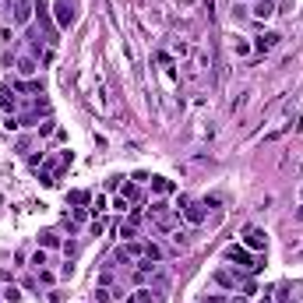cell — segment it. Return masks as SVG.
<instances>
[{
    "mask_svg": "<svg viewBox=\"0 0 303 303\" xmlns=\"http://www.w3.org/2000/svg\"><path fill=\"white\" fill-rule=\"evenodd\" d=\"M226 261H233L236 268H247V271H257V268H261V265L247 254V247H240V244H229V247H226Z\"/></svg>",
    "mask_w": 303,
    "mask_h": 303,
    "instance_id": "6da1fadb",
    "label": "cell"
},
{
    "mask_svg": "<svg viewBox=\"0 0 303 303\" xmlns=\"http://www.w3.org/2000/svg\"><path fill=\"white\" fill-rule=\"evenodd\" d=\"M74 21H78V4L74 0H57V25L71 28Z\"/></svg>",
    "mask_w": 303,
    "mask_h": 303,
    "instance_id": "7a4b0ae2",
    "label": "cell"
},
{
    "mask_svg": "<svg viewBox=\"0 0 303 303\" xmlns=\"http://www.w3.org/2000/svg\"><path fill=\"white\" fill-rule=\"evenodd\" d=\"M180 205H184V219H187L190 226H201V222H205V208H208L205 201H187V198H184Z\"/></svg>",
    "mask_w": 303,
    "mask_h": 303,
    "instance_id": "3957f363",
    "label": "cell"
},
{
    "mask_svg": "<svg viewBox=\"0 0 303 303\" xmlns=\"http://www.w3.org/2000/svg\"><path fill=\"white\" fill-rule=\"evenodd\" d=\"M244 244H247L250 250H265L268 233H265V229H257V226H247V229H244Z\"/></svg>",
    "mask_w": 303,
    "mask_h": 303,
    "instance_id": "277c9868",
    "label": "cell"
},
{
    "mask_svg": "<svg viewBox=\"0 0 303 303\" xmlns=\"http://www.w3.org/2000/svg\"><path fill=\"white\" fill-rule=\"evenodd\" d=\"M279 42H282V36H279V32H265V36H257L250 46H254L257 53H268V50H275Z\"/></svg>",
    "mask_w": 303,
    "mask_h": 303,
    "instance_id": "5b68a950",
    "label": "cell"
},
{
    "mask_svg": "<svg viewBox=\"0 0 303 303\" xmlns=\"http://www.w3.org/2000/svg\"><path fill=\"white\" fill-rule=\"evenodd\" d=\"M32 11H36V4H28V0H18V4H14V25H25L28 18H32Z\"/></svg>",
    "mask_w": 303,
    "mask_h": 303,
    "instance_id": "8992f818",
    "label": "cell"
},
{
    "mask_svg": "<svg viewBox=\"0 0 303 303\" xmlns=\"http://www.w3.org/2000/svg\"><path fill=\"white\" fill-rule=\"evenodd\" d=\"M250 14L257 21H265V18H271V14H275V4H271V0H257V4L250 7Z\"/></svg>",
    "mask_w": 303,
    "mask_h": 303,
    "instance_id": "52a82bcc",
    "label": "cell"
},
{
    "mask_svg": "<svg viewBox=\"0 0 303 303\" xmlns=\"http://www.w3.org/2000/svg\"><path fill=\"white\" fill-rule=\"evenodd\" d=\"M131 303H162V296H159V293H152V289H145V285H141V289L134 293V300H131Z\"/></svg>",
    "mask_w": 303,
    "mask_h": 303,
    "instance_id": "ba28073f",
    "label": "cell"
},
{
    "mask_svg": "<svg viewBox=\"0 0 303 303\" xmlns=\"http://www.w3.org/2000/svg\"><path fill=\"white\" fill-rule=\"evenodd\" d=\"M215 282H219V285H226V289H236V275H233V271H226V268H219V271H215Z\"/></svg>",
    "mask_w": 303,
    "mask_h": 303,
    "instance_id": "9c48e42d",
    "label": "cell"
},
{
    "mask_svg": "<svg viewBox=\"0 0 303 303\" xmlns=\"http://www.w3.org/2000/svg\"><path fill=\"white\" fill-rule=\"evenodd\" d=\"M152 190H155V194H170V190H173V180H166V176H152Z\"/></svg>",
    "mask_w": 303,
    "mask_h": 303,
    "instance_id": "30bf717a",
    "label": "cell"
},
{
    "mask_svg": "<svg viewBox=\"0 0 303 303\" xmlns=\"http://www.w3.org/2000/svg\"><path fill=\"white\" fill-rule=\"evenodd\" d=\"M0 106H4V110H14V92H11L7 85L0 88Z\"/></svg>",
    "mask_w": 303,
    "mask_h": 303,
    "instance_id": "8fae6325",
    "label": "cell"
},
{
    "mask_svg": "<svg viewBox=\"0 0 303 303\" xmlns=\"http://www.w3.org/2000/svg\"><path fill=\"white\" fill-rule=\"evenodd\" d=\"M18 71H21V74H36L39 67H36V60H32V57H21V60H18Z\"/></svg>",
    "mask_w": 303,
    "mask_h": 303,
    "instance_id": "7c38bea8",
    "label": "cell"
},
{
    "mask_svg": "<svg viewBox=\"0 0 303 303\" xmlns=\"http://www.w3.org/2000/svg\"><path fill=\"white\" fill-rule=\"evenodd\" d=\"M39 244H42V247H57L60 240H57V233H53V229H46V233L39 236Z\"/></svg>",
    "mask_w": 303,
    "mask_h": 303,
    "instance_id": "4fadbf2b",
    "label": "cell"
},
{
    "mask_svg": "<svg viewBox=\"0 0 303 303\" xmlns=\"http://www.w3.org/2000/svg\"><path fill=\"white\" fill-rule=\"evenodd\" d=\"M145 257H148V261H162V250L155 244H145Z\"/></svg>",
    "mask_w": 303,
    "mask_h": 303,
    "instance_id": "5bb4252c",
    "label": "cell"
},
{
    "mask_svg": "<svg viewBox=\"0 0 303 303\" xmlns=\"http://www.w3.org/2000/svg\"><path fill=\"white\" fill-rule=\"evenodd\" d=\"M124 254H127V257H145V247H141V244H127Z\"/></svg>",
    "mask_w": 303,
    "mask_h": 303,
    "instance_id": "9a60e30c",
    "label": "cell"
},
{
    "mask_svg": "<svg viewBox=\"0 0 303 303\" xmlns=\"http://www.w3.org/2000/svg\"><path fill=\"white\" fill-rule=\"evenodd\" d=\"M67 201H71V205H85V201H88V194H85V190H71V194H67Z\"/></svg>",
    "mask_w": 303,
    "mask_h": 303,
    "instance_id": "2e32d148",
    "label": "cell"
},
{
    "mask_svg": "<svg viewBox=\"0 0 303 303\" xmlns=\"http://www.w3.org/2000/svg\"><path fill=\"white\" fill-rule=\"evenodd\" d=\"M42 265H46V250H36V254H32V268L39 271Z\"/></svg>",
    "mask_w": 303,
    "mask_h": 303,
    "instance_id": "e0dca14e",
    "label": "cell"
},
{
    "mask_svg": "<svg viewBox=\"0 0 303 303\" xmlns=\"http://www.w3.org/2000/svg\"><path fill=\"white\" fill-rule=\"evenodd\" d=\"M110 300H113V293L106 289V285H102V289H95V303H110Z\"/></svg>",
    "mask_w": 303,
    "mask_h": 303,
    "instance_id": "ac0fdd59",
    "label": "cell"
},
{
    "mask_svg": "<svg viewBox=\"0 0 303 303\" xmlns=\"http://www.w3.org/2000/svg\"><path fill=\"white\" fill-rule=\"evenodd\" d=\"M201 303H229V300L219 296V293H208V296H201Z\"/></svg>",
    "mask_w": 303,
    "mask_h": 303,
    "instance_id": "d6986e66",
    "label": "cell"
},
{
    "mask_svg": "<svg viewBox=\"0 0 303 303\" xmlns=\"http://www.w3.org/2000/svg\"><path fill=\"white\" fill-rule=\"evenodd\" d=\"M250 50H254L250 42H244V39H236V53H240V57H244V53H250Z\"/></svg>",
    "mask_w": 303,
    "mask_h": 303,
    "instance_id": "ffe728a7",
    "label": "cell"
},
{
    "mask_svg": "<svg viewBox=\"0 0 303 303\" xmlns=\"http://www.w3.org/2000/svg\"><path fill=\"white\" fill-rule=\"evenodd\" d=\"M4 296H7L11 303H18V296H21V293H18V289H14V285H11V289H4Z\"/></svg>",
    "mask_w": 303,
    "mask_h": 303,
    "instance_id": "44dd1931",
    "label": "cell"
}]
</instances>
